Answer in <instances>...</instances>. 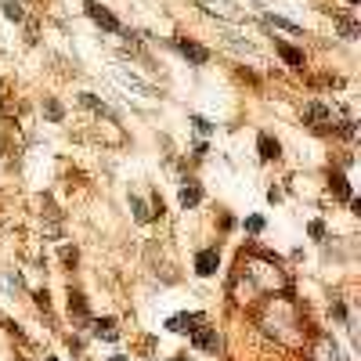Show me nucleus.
Here are the masks:
<instances>
[{"instance_id": "f257e3e1", "label": "nucleus", "mask_w": 361, "mask_h": 361, "mask_svg": "<svg viewBox=\"0 0 361 361\" xmlns=\"http://www.w3.org/2000/svg\"><path fill=\"white\" fill-rule=\"evenodd\" d=\"M217 267H220V253H217V249H203V253L195 257V274H199V278L217 274Z\"/></svg>"}, {"instance_id": "f03ea898", "label": "nucleus", "mask_w": 361, "mask_h": 361, "mask_svg": "<svg viewBox=\"0 0 361 361\" xmlns=\"http://www.w3.org/2000/svg\"><path fill=\"white\" fill-rule=\"evenodd\" d=\"M174 51H181V54H184L188 62H195V65H206V58H210V54H206V47L191 44V40H184V36H177V40H174Z\"/></svg>"}, {"instance_id": "7ed1b4c3", "label": "nucleus", "mask_w": 361, "mask_h": 361, "mask_svg": "<svg viewBox=\"0 0 361 361\" xmlns=\"http://www.w3.org/2000/svg\"><path fill=\"white\" fill-rule=\"evenodd\" d=\"M84 8H87V15H91V18H94L101 29H108V33H119V22H116V15H108V11L98 4V0H87Z\"/></svg>"}, {"instance_id": "20e7f679", "label": "nucleus", "mask_w": 361, "mask_h": 361, "mask_svg": "<svg viewBox=\"0 0 361 361\" xmlns=\"http://www.w3.org/2000/svg\"><path fill=\"white\" fill-rule=\"evenodd\" d=\"M191 343H195V350H220V336H217V329H191Z\"/></svg>"}, {"instance_id": "39448f33", "label": "nucleus", "mask_w": 361, "mask_h": 361, "mask_svg": "<svg viewBox=\"0 0 361 361\" xmlns=\"http://www.w3.org/2000/svg\"><path fill=\"white\" fill-rule=\"evenodd\" d=\"M199 322H203V314H174L170 322H166V329L170 332H191V329H199Z\"/></svg>"}, {"instance_id": "423d86ee", "label": "nucleus", "mask_w": 361, "mask_h": 361, "mask_svg": "<svg viewBox=\"0 0 361 361\" xmlns=\"http://www.w3.org/2000/svg\"><path fill=\"white\" fill-rule=\"evenodd\" d=\"M260 159H278V155H282V145H278L271 134H260Z\"/></svg>"}, {"instance_id": "0eeeda50", "label": "nucleus", "mask_w": 361, "mask_h": 361, "mask_svg": "<svg viewBox=\"0 0 361 361\" xmlns=\"http://www.w3.org/2000/svg\"><path fill=\"white\" fill-rule=\"evenodd\" d=\"M199 203H203V188H199V184H184L181 188V206L188 210V206H199Z\"/></svg>"}, {"instance_id": "6e6552de", "label": "nucleus", "mask_w": 361, "mask_h": 361, "mask_svg": "<svg viewBox=\"0 0 361 361\" xmlns=\"http://www.w3.org/2000/svg\"><path fill=\"white\" fill-rule=\"evenodd\" d=\"M303 119H307V123H311V127H322V123H325V119H329V108H325V105H307V112H303Z\"/></svg>"}, {"instance_id": "1a4fd4ad", "label": "nucleus", "mask_w": 361, "mask_h": 361, "mask_svg": "<svg viewBox=\"0 0 361 361\" xmlns=\"http://www.w3.org/2000/svg\"><path fill=\"white\" fill-rule=\"evenodd\" d=\"M94 336H101V340H116V322H112V318H101V322H94Z\"/></svg>"}, {"instance_id": "9d476101", "label": "nucleus", "mask_w": 361, "mask_h": 361, "mask_svg": "<svg viewBox=\"0 0 361 361\" xmlns=\"http://www.w3.org/2000/svg\"><path fill=\"white\" fill-rule=\"evenodd\" d=\"M278 54H282V58H286L289 65H296V69L303 65V54H300L296 47H289V44H278Z\"/></svg>"}, {"instance_id": "9b49d317", "label": "nucleus", "mask_w": 361, "mask_h": 361, "mask_svg": "<svg viewBox=\"0 0 361 361\" xmlns=\"http://www.w3.org/2000/svg\"><path fill=\"white\" fill-rule=\"evenodd\" d=\"M332 191H336L340 199H347V203H350V184H347V177H343V174H332Z\"/></svg>"}, {"instance_id": "f8f14e48", "label": "nucleus", "mask_w": 361, "mask_h": 361, "mask_svg": "<svg viewBox=\"0 0 361 361\" xmlns=\"http://www.w3.org/2000/svg\"><path fill=\"white\" fill-rule=\"evenodd\" d=\"M4 15H8L11 22H22V18H25V11H22L18 0H4Z\"/></svg>"}, {"instance_id": "ddd939ff", "label": "nucleus", "mask_w": 361, "mask_h": 361, "mask_svg": "<svg viewBox=\"0 0 361 361\" xmlns=\"http://www.w3.org/2000/svg\"><path fill=\"white\" fill-rule=\"evenodd\" d=\"M130 210H134V217H137L141 224H148V220H152V213L145 210V203H141V199H137V195H130Z\"/></svg>"}, {"instance_id": "4468645a", "label": "nucleus", "mask_w": 361, "mask_h": 361, "mask_svg": "<svg viewBox=\"0 0 361 361\" xmlns=\"http://www.w3.org/2000/svg\"><path fill=\"white\" fill-rule=\"evenodd\" d=\"M69 307H72L76 314H87V300H84V293H69Z\"/></svg>"}, {"instance_id": "2eb2a0df", "label": "nucleus", "mask_w": 361, "mask_h": 361, "mask_svg": "<svg viewBox=\"0 0 361 361\" xmlns=\"http://www.w3.org/2000/svg\"><path fill=\"white\" fill-rule=\"evenodd\" d=\"M79 101H84L87 108H94V112H101V116H108V108H105V105H101V101H98L94 94H79Z\"/></svg>"}, {"instance_id": "dca6fc26", "label": "nucleus", "mask_w": 361, "mask_h": 361, "mask_svg": "<svg viewBox=\"0 0 361 361\" xmlns=\"http://www.w3.org/2000/svg\"><path fill=\"white\" fill-rule=\"evenodd\" d=\"M191 127H195L199 134H210V130H213V123H210L206 116H191Z\"/></svg>"}, {"instance_id": "f3484780", "label": "nucleus", "mask_w": 361, "mask_h": 361, "mask_svg": "<svg viewBox=\"0 0 361 361\" xmlns=\"http://www.w3.org/2000/svg\"><path fill=\"white\" fill-rule=\"evenodd\" d=\"M267 25H278V29H289V33H300L293 22H286V18H274V15H267Z\"/></svg>"}, {"instance_id": "a211bd4d", "label": "nucleus", "mask_w": 361, "mask_h": 361, "mask_svg": "<svg viewBox=\"0 0 361 361\" xmlns=\"http://www.w3.org/2000/svg\"><path fill=\"white\" fill-rule=\"evenodd\" d=\"M246 231H249V235H260V231H264V217H249V220H246Z\"/></svg>"}, {"instance_id": "6ab92c4d", "label": "nucleus", "mask_w": 361, "mask_h": 361, "mask_svg": "<svg viewBox=\"0 0 361 361\" xmlns=\"http://www.w3.org/2000/svg\"><path fill=\"white\" fill-rule=\"evenodd\" d=\"M47 116L58 123V119H62V105H58V101H47Z\"/></svg>"}, {"instance_id": "aec40b11", "label": "nucleus", "mask_w": 361, "mask_h": 361, "mask_svg": "<svg viewBox=\"0 0 361 361\" xmlns=\"http://www.w3.org/2000/svg\"><path fill=\"white\" fill-rule=\"evenodd\" d=\"M311 235H314V238H325V224L314 220V224H311Z\"/></svg>"}, {"instance_id": "412c9836", "label": "nucleus", "mask_w": 361, "mask_h": 361, "mask_svg": "<svg viewBox=\"0 0 361 361\" xmlns=\"http://www.w3.org/2000/svg\"><path fill=\"white\" fill-rule=\"evenodd\" d=\"M62 260L72 267V264H76V249H62Z\"/></svg>"}, {"instance_id": "4be33fe9", "label": "nucleus", "mask_w": 361, "mask_h": 361, "mask_svg": "<svg viewBox=\"0 0 361 361\" xmlns=\"http://www.w3.org/2000/svg\"><path fill=\"white\" fill-rule=\"evenodd\" d=\"M112 361H127V357H123V354H116V357H112Z\"/></svg>"}, {"instance_id": "5701e85b", "label": "nucleus", "mask_w": 361, "mask_h": 361, "mask_svg": "<svg viewBox=\"0 0 361 361\" xmlns=\"http://www.w3.org/2000/svg\"><path fill=\"white\" fill-rule=\"evenodd\" d=\"M350 4H357V0H350Z\"/></svg>"}, {"instance_id": "b1692460", "label": "nucleus", "mask_w": 361, "mask_h": 361, "mask_svg": "<svg viewBox=\"0 0 361 361\" xmlns=\"http://www.w3.org/2000/svg\"><path fill=\"white\" fill-rule=\"evenodd\" d=\"M51 361H54V357H51Z\"/></svg>"}]
</instances>
